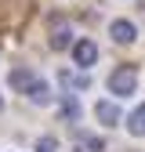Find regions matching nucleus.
<instances>
[{"label": "nucleus", "mask_w": 145, "mask_h": 152, "mask_svg": "<svg viewBox=\"0 0 145 152\" xmlns=\"http://www.w3.org/2000/svg\"><path fill=\"white\" fill-rule=\"evenodd\" d=\"M36 152H58V138H51V134H44L40 141H36Z\"/></svg>", "instance_id": "nucleus-10"}, {"label": "nucleus", "mask_w": 145, "mask_h": 152, "mask_svg": "<svg viewBox=\"0 0 145 152\" xmlns=\"http://www.w3.org/2000/svg\"><path fill=\"white\" fill-rule=\"evenodd\" d=\"M36 80H40V76H36L33 69H11V76H7V83H11V91H18V94H29V87L36 83Z\"/></svg>", "instance_id": "nucleus-3"}, {"label": "nucleus", "mask_w": 145, "mask_h": 152, "mask_svg": "<svg viewBox=\"0 0 145 152\" xmlns=\"http://www.w3.org/2000/svg\"><path fill=\"white\" fill-rule=\"evenodd\" d=\"M127 130H131L134 138H141V134H145V105H138L131 116H127Z\"/></svg>", "instance_id": "nucleus-7"}, {"label": "nucleus", "mask_w": 145, "mask_h": 152, "mask_svg": "<svg viewBox=\"0 0 145 152\" xmlns=\"http://www.w3.org/2000/svg\"><path fill=\"white\" fill-rule=\"evenodd\" d=\"M29 102H36V105H51V87H47L44 80H36V83L29 87Z\"/></svg>", "instance_id": "nucleus-8"}, {"label": "nucleus", "mask_w": 145, "mask_h": 152, "mask_svg": "<svg viewBox=\"0 0 145 152\" xmlns=\"http://www.w3.org/2000/svg\"><path fill=\"white\" fill-rule=\"evenodd\" d=\"M83 145H87V148H91V152H102V148H105V145H102V141H98V138H83Z\"/></svg>", "instance_id": "nucleus-12"}, {"label": "nucleus", "mask_w": 145, "mask_h": 152, "mask_svg": "<svg viewBox=\"0 0 145 152\" xmlns=\"http://www.w3.org/2000/svg\"><path fill=\"white\" fill-rule=\"evenodd\" d=\"M62 112H65L69 120H76V116H80V105H76V98H65V102H62Z\"/></svg>", "instance_id": "nucleus-11"}, {"label": "nucleus", "mask_w": 145, "mask_h": 152, "mask_svg": "<svg viewBox=\"0 0 145 152\" xmlns=\"http://www.w3.org/2000/svg\"><path fill=\"white\" fill-rule=\"evenodd\" d=\"M51 47H54V51H65V47H69V29L62 26L58 15H54V29H51Z\"/></svg>", "instance_id": "nucleus-6"}, {"label": "nucleus", "mask_w": 145, "mask_h": 152, "mask_svg": "<svg viewBox=\"0 0 145 152\" xmlns=\"http://www.w3.org/2000/svg\"><path fill=\"white\" fill-rule=\"evenodd\" d=\"M134 87H138V72L134 69H116L113 76H109V91L113 94H134Z\"/></svg>", "instance_id": "nucleus-1"}, {"label": "nucleus", "mask_w": 145, "mask_h": 152, "mask_svg": "<svg viewBox=\"0 0 145 152\" xmlns=\"http://www.w3.org/2000/svg\"><path fill=\"white\" fill-rule=\"evenodd\" d=\"M109 36H113L116 44H134L138 40V29H134V22H127V18H116V22L109 26Z\"/></svg>", "instance_id": "nucleus-4"}, {"label": "nucleus", "mask_w": 145, "mask_h": 152, "mask_svg": "<svg viewBox=\"0 0 145 152\" xmlns=\"http://www.w3.org/2000/svg\"><path fill=\"white\" fill-rule=\"evenodd\" d=\"M58 80H62L65 87H76V91H83V87H87V76H76V72H69V69H62V72H58Z\"/></svg>", "instance_id": "nucleus-9"}, {"label": "nucleus", "mask_w": 145, "mask_h": 152, "mask_svg": "<svg viewBox=\"0 0 145 152\" xmlns=\"http://www.w3.org/2000/svg\"><path fill=\"white\" fill-rule=\"evenodd\" d=\"M72 62H76L80 69H91V65L98 62V44L87 40V36H83V40H76V44H72Z\"/></svg>", "instance_id": "nucleus-2"}, {"label": "nucleus", "mask_w": 145, "mask_h": 152, "mask_svg": "<svg viewBox=\"0 0 145 152\" xmlns=\"http://www.w3.org/2000/svg\"><path fill=\"white\" fill-rule=\"evenodd\" d=\"M94 120L102 127H120V109H116V102H98L94 105Z\"/></svg>", "instance_id": "nucleus-5"}]
</instances>
